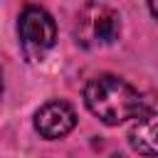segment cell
Wrapping results in <instances>:
<instances>
[{
  "label": "cell",
  "instance_id": "obj_1",
  "mask_svg": "<svg viewBox=\"0 0 158 158\" xmlns=\"http://www.w3.org/2000/svg\"><path fill=\"white\" fill-rule=\"evenodd\" d=\"M84 101L86 109L104 121L106 126H116L126 118L143 116L148 109V101L143 94L131 86L126 79L114 74H99L84 86Z\"/></svg>",
  "mask_w": 158,
  "mask_h": 158
},
{
  "label": "cell",
  "instance_id": "obj_2",
  "mask_svg": "<svg viewBox=\"0 0 158 158\" xmlns=\"http://www.w3.org/2000/svg\"><path fill=\"white\" fill-rule=\"evenodd\" d=\"M121 35V17L104 2H89L77 17V42L84 47L114 44Z\"/></svg>",
  "mask_w": 158,
  "mask_h": 158
},
{
  "label": "cell",
  "instance_id": "obj_3",
  "mask_svg": "<svg viewBox=\"0 0 158 158\" xmlns=\"http://www.w3.org/2000/svg\"><path fill=\"white\" fill-rule=\"evenodd\" d=\"M17 32H20L22 49L32 62L42 59L44 52L54 47V37H57L54 20L47 10L37 7V5H30L22 10L20 22H17Z\"/></svg>",
  "mask_w": 158,
  "mask_h": 158
},
{
  "label": "cell",
  "instance_id": "obj_4",
  "mask_svg": "<svg viewBox=\"0 0 158 158\" xmlns=\"http://www.w3.org/2000/svg\"><path fill=\"white\" fill-rule=\"evenodd\" d=\"M77 126V114L64 101H47L35 114V128L42 138H62Z\"/></svg>",
  "mask_w": 158,
  "mask_h": 158
},
{
  "label": "cell",
  "instance_id": "obj_5",
  "mask_svg": "<svg viewBox=\"0 0 158 158\" xmlns=\"http://www.w3.org/2000/svg\"><path fill=\"white\" fill-rule=\"evenodd\" d=\"M128 143L138 156L153 158L158 156V111L141 116L131 131H128Z\"/></svg>",
  "mask_w": 158,
  "mask_h": 158
},
{
  "label": "cell",
  "instance_id": "obj_6",
  "mask_svg": "<svg viewBox=\"0 0 158 158\" xmlns=\"http://www.w3.org/2000/svg\"><path fill=\"white\" fill-rule=\"evenodd\" d=\"M148 7H151V12H153V17L158 20V0H148Z\"/></svg>",
  "mask_w": 158,
  "mask_h": 158
},
{
  "label": "cell",
  "instance_id": "obj_7",
  "mask_svg": "<svg viewBox=\"0 0 158 158\" xmlns=\"http://www.w3.org/2000/svg\"><path fill=\"white\" fill-rule=\"evenodd\" d=\"M0 94H2V77H0Z\"/></svg>",
  "mask_w": 158,
  "mask_h": 158
}]
</instances>
